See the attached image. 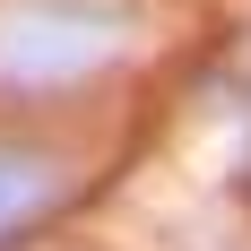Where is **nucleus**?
<instances>
[{
  "mask_svg": "<svg viewBox=\"0 0 251 251\" xmlns=\"http://www.w3.org/2000/svg\"><path fill=\"white\" fill-rule=\"evenodd\" d=\"M139 44L130 0H0V87H70Z\"/></svg>",
  "mask_w": 251,
  "mask_h": 251,
  "instance_id": "f257e3e1",
  "label": "nucleus"
},
{
  "mask_svg": "<svg viewBox=\"0 0 251 251\" xmlns=\"http://www.w3.org/2000/svg\"><path fill=\"white\" fill-rule=\"evenodd\" d=\"M61 191H70L61 156H44V148H0V243L26 234L44 208H61Z\"/></svg>",
  "mask_w": 251,
  "mask_h": 251,
  "instance_id": "f03ea898",
  "label": "nucleus"
}]
</instances>
